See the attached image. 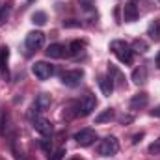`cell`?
Segmentation results:
<instances>
[{
  "label": "cell",
  "mask_w": 160,
  "mask_h": 160,
  "mask_svg": "<svg viewBox=\"0 0 160 160\" xmlns=\"http://www.w3.org/2000/svg\"><path fill=\"white\" fill-rule=\"evenodd\" d=\"M41 147H43L47 153H50V145H48V140H41Z\"/></svg>",
  "instance_id": "cell-25"
},
{
  "label": "cell",
  "mask_w": 160,
  "mask_h": 160,
  "mask_svg": "<svg viewBox=\"0 0 160 160\" xmlns=\"http://www.w3.org/2000/svg\"><path fill=\"white\" fill-rule=\"evenodd\" d=\"M71 160H82V158H80V157H73Z\"/></svg>",
  "instance_id": "cell-31"
},
{
  "label": "cell",
  "mask_w": 160,
  "mask_h": 160,
  "mask_svg": "<svg viewBox=\"0 0 160 160\" xmlns=\"http://www.w3.org/2000/svg\"><path fill=\"white\" fill-rule=\"evenodd\" d=\"M147 102H149V97H147V93H138V95H134L132 99H130V110H142V108H145L147 106Z\"/></svg>",
  "instance_id": "cell-12"
},
{
  "label": "cell",
  "mask_w": 160,
  "mask_h": 160,
  "mask_svg": "<svg viewBox=\"0 0 160 160\" xmlns=\"http://www.w3.org/2000/svg\"><path fill=\"white\" fill-rule=\"evenodd\" d=\"M114 119V110L112 108H106L104 112H101L97 118H95V123H106V121Z\"/></svg>",
  "instance_id": "cell-19"
},
{
  "label": "cell",
  "mask_w": 160,
  "mask_h": 160,
  "mask_svg": "<svg viewBox=\"0 0 160 160\" xmlns=\"http://www.w3.org/2000/svg\"><path fill=\"white\" fill-rule=\"evenodd\" d=\"M32 127H34L36 132H39L41 136H45V138L52 134V125H50V121L47 118H41V116L32 118Z\"/></svg>",
  "instance_id": "cell-9"
},
{
  "label": "cell",
  "mask_w": 160,
  "mask_h": 160,
  "mask_svg": "<svg viewBox=\"0 0 160 160\" xmlns=\"http://www.w3.org/2000/svg\"><path fill=\"white\" fill-rule=\"evenodd\" d=\"M147 36L151 38V41H155V43L160 41V21L158 19L151 21V24L147 26Z\"/></svg>",
  "instance_id": "cell-16"
},
{
  "label": "cell",
  "mask_w": 160,
  "mask_h": 160,
  "mask_svg": "<svg viewBox=\"0 0 160 160\" xmlns=\"http://www.w3.org/2000/svg\"><path fill=\"white\" fill-rule=\"evenodd\" d=\"M32 22L38 24V26H43V24L47 22V13H45V11H36V13L32 15Z\"/></svg>",
  "instance_id": "cell-21"
},
{
  "label": "cell",
  "mask_w": 160,
  "mask_h": 160,
  "mask_svg": "<svg viewBox=\"0 0 160 160\" xmlns=\"http://www.w3.org/2000/svg\"><path fill=\"white\" fill-rule=\"evenodd\" d=\"M8 17H9V6H4V8L0 9V26L8 21Z\"/></svg>",
  "instance_id": "cell-23"
},
{
  "label": "cell",
  "mask_w": 160,
  "mask_h": 160,
  "mask_svg": "<svg viewBox=\"0 0 160 160\" xmlns=\"http://www.w3.org/2000/svg\"><path fill=\"white\" fill-rule=\"evenodd\" d=\"M157 65L160 67V52H158V56H157Z\"/></svg>",
  "instance_id": "cell-30"
},
{
  "label": "cell",
  "mask_w": 160,
  "mask_h": 160,
  "mask_svg": "<svg viewBox=\"0 0 160 160\" xmlns=\"http://www.w3.org/2000/svg\"><path fill=\"white\" fill-rule=\"evenodd\" d=\"M149 153H151V155H160V138H157V140L149 145Z\"/></svg>",
  "instance_id": "cell-22"
},
{
  "label": "cell",
  "mask_w": 160,
  "mask_h": 160,
  "mask_svg": "<svg viewBox=\"0 0 160 160\" xmlns=\"http://www.w3.org/2000/svg\"><path fill=\"white\" fill-rule=\"evenodd\" d=\"M62 84L67 86V88H77L82 78H84V71L82 69H71V71H63L62 73Z\"/></svg>",
  "instance_id": "cell-5"
},
{
  "label": "cell",
  "mask_w": 160,
  "mask_h": 160,
  "mask_svg": "<svg viewBox=\"0 0 160 160\" xmlns=\"http://www.w3.org/2000/svg\"><path fill=\"white\" fill-rule=\"evenodd\" d=\"M28 2H34V0H28Z\"/></svg>",
  "instance_id": "cell-32"
},
{
  "label": "cell",
  "mask_w": 160,
  "mask_h": 160,
  "mask_svg": "<svg viewBox=\"0 0 160 160\" xmlns=\"http://www.w3.org/2000/svg\"><path fill=\"white\" fill-rule=\"evenodd\" d=\"M45 54H47V58L60 60V58L67 56V47H65V45H62V43H52V45H48V47H47Z\"/></svg>",
  "instance_id": "cell-10"
},
{
  "label": "cell",
  "mask_w": 160,
  "mask_h": 160,
  "mask_svg": "<svg viewBox=\"0 0 160 160\" xmlns=\"http://www.w3.org/2000/svg\"><path fill=\"white\" fill-rule=\"evenodd\" d=\"M75 140H77V143H78L80 147H89L91 143H95L97 132L93 128H82L80 132L75 134Z\"/></svg>",
  "instance_id": "cell-8"
},
{
  "label": "cell",
  "mask_w": 160,
  "mask_h": 160,
  "mask_svg": "<svg viewBox=\"0 0 160 160\" xmlns=\"http://www.w3.org/2000/svg\"><path fill=\"white\" fill-rule=\"evenodd\" d=\"M63 26H67V28H69V26H80V22H75V21H65V22H63Z\"/></svg>",
  "instance_id": "cell-26"
},
{
  "label": "cell",
  "mask_w": 160,
  "mask_h": 160,
  "mask_svg": "<svg viewBox=\"0 0 160 160\" xmlns=\"http://www.w3.org/2000/svg\"><path fill=\"white\" fill-rule=\"evenodd\" d=\"M95 106H97V99H95L93 93L88 91L78 102V116L80 118H88V116L95 110Z\"/></svg>",
  "instance_id": "cell-4"
},
{
  "label": "cell",
  "mask_w": 160,
  "mask_h": 160,
  "mask_svg": "<svg viewBox=\"0 0 160 160\" xmlns=\"http://www.w3.org/2000/svg\"><path fill=\"white\" fill-rule=\"evenodd\" d=\"M151 116L153 118H160V106H157L155 110H151Z\"/></svg>",
  "instance_id": "cell-28"
},
{
  "label": "cell",
  "mask_w": 160,
  "mask_h": 160,
  "mask_svg": "<svg viewBox=\"0 0 160 160\" xmlns=\"http://www.w3.org/2000/svg\"><path fill=\"white\" fill-rule=\"evenodd\" d=\"M142 138H143V132H140V134H136V136L132 138V143H138V142H140Z\"/></svg>",
  "instance_id": "cell-27"
},
{
  "label": "cell",
  "mask_w": 160,
  "mask_h": 160,
  "mask_svg": "<svg viewBox=\"0 0 160 160\" xmlns=\"http://www.w3.org/2000/svg\"><path fill=\"white\" fill-rule=\"evenodd\" d=\"M50 104H52V97H50L48 93H39V95L36 97L32 108H30V110H32V112H30V118H36L38 114L45 112V110H48Z\"/></svg>",
  "instance_id": "cell-3"
},
{
  "label": "cell",
  "mask_w": 160,
  "mask_h": 160,
  "mask_svg": "<svg viewBox=\"0 0 160 160\" xmlns=\"http://www.w3.org/2000/svg\"><path fill=\"white\" fill-rule=\"evenodd\" d=\"M130 47H132V50H134V52H140V54H145V52L149 50L147 43H145L143 39H136L132 45H130Z\"/></svg>",
  "instance_id": "cell-20"
},
{
  "label": "cell",
  "mask_w": 160,
  "mask_h": 160,
  "mask_svg": "<svg viewBox=\"0 0 160 160\" xmlns=\"http://www.w3.org/2000/svg\"><path fill=\"white\" fill-rule=\"evenodd\" d=\"M138 15H140V11H138V6L134 2H127L123 6V21L125 22H134L138 19Z\"/></svg>",
  "instance_id": "cell-11"
},
{
  "label": "cell",
  "mask_w": 160,
  "mask_h": 160,
  "mask_svg": "<svg viewBox=\"0 0 160 160\" xmlns=\"http://www.w3.org/2000/svg\"><path fill=\"white\" fill-rule=\"evenodd\" d=\"M99 86H101V91H102V95L104 97H110L112 95V91H114V82H112V78L106 75V77H101L99 78Z\"/></svg>",
  "instance_id": "cell-14"
},
{
  "label": "cell",
  "mask_w": 160,
  "mask_h": 160,
  "mask_svg": "<svg viewBox=\"0 0 160 160\" xmlns=\"http://www.w3.org/2000/svg\"><path fill=\"white\" fill-rule=\"evenodd\" d=\"M24 45H26V48H28L30 52L39 50L41 47L45 45V34H43V32H39V30L30 32V34L26 36V39H24Z\"/></svg>",
  "instance_id": "cell-6"
},
{
  "label": "cell",
  "mask_w": 160,
  "mask_h": 160,
  "mask_svg": "<svg viewBox=\"0 0 160 160\" xmlns=\"http://www.w3.org/2000/svg\"><path fill=\"white\" fill-rule=\"evenodd\" d=\"M108 77L112 78L114 86H125V77H123V73H121L116 65H112V63H110V67H108Z\"/></svg>",
  "instance_id": "cell-15"
},
{
  "label": "cell",
  "mask_w": 160,
  "mask_h": 160,
  "mask_svg": "<svg viewBox=\"0 0 160 160\" xmlns=\"http://www.w3.org/2000/svg\"><path fill=\"white\" fill-rule=\"evenodd\" d=\"M118 151H119V142L116 136H106L97 145V153L101 157H114V155H118Z\"/></svg>",
  "instance_id": "cell-2"
},
{
  "label": "cell",
  "mask_w": 160,
  "mask_h": 160,
  "mask_svg": "<svg viewBox=\"0 0 160 160\" xmlns=\"http://www.w3.org/2000/svg\"><path fill=\"white\" fill-rule=\"evenodd\" d=\"M32 73L38 80H47L54 75V67L50 63H47V62H36L32 65Z\"/></svg>",
  "instance_id": "cell-7"
},
{
  "label": "cell",
  "mask_w": 160,
  "mask_h": 160,
  "mask_svg": "<svg viewBox=\"0 0 160 160\" xmlns=\"http://www.w3.org/2000/svg\"><path fill=\"white\" fill-rule=\"evenodd\" d=\"M8 62H9V48L6 45L0 47V73L8 77Z\"/></svg>",
  "instance_id": "cell-13"
},
{
  "label": "cell",
  "mask_w": 160,
  "mask_h": 160,
  "mask_svg": "<svg viewBox=\"0 0 160 160\" xmlns=\"http://www.w3.org/2000/svg\"><path fill=\"white\" fill-rule=\"evenodd\" d=\"M84 50V43L82 41H71L67 47V56H80Z\"/></svg>",
  "instance_id": "cell-18"
},
{
  "label": "cell",
  "mask_w": 160,
  "mask_h": 160,
  "mask_svg": "<svg viewBox=\"0 0 160 160\" xmlns=\"http://www.w3.org/2000/svg\"><path fill=\"white\" fill-rule=\"evenodd\" d=\"M132 80H134V84H143L145 80H147V69H145V65H140L138 69H134V73H132Z\"/></svg>",
  "instance_id": "cell-17"
},
{
  "label": "cell",
  "mask_w": 160,
  "mask_h": 160,
  "mask_svg": "<svg viewBox=\"0 0 160 160\" xmlns=\"http://www.w3.org/2000/svg\"><path fill=\"white\" fill-rule=\"evenodd\" d=\"M110 48H112V52L116 54V58L119 60L121 63L130 65V63L134 62V50H132V47H130L127 41L114 39L112 43H110Z\"/></svg>",
  "instance_id": "cell-1"
},
{
  "label": "cell",
  "mask_w": 160,
  "mask_h": 160,
  "mask_svg": "<svg viewBox=\"0 0 160 160\" xmlns=\"http://www.w3.org/2000/svg\"><path fill=\"white\" fill-rule=\"evenodd\" d=\"M63 157H65V149H58V151H54L50 155L48 160H63Z\"/></svg>",
  "instance_id": "cell-24"
},
{
  "label": "cell",
  "mask_w": 160,
  "mask_h": 160,
  "mask_svg": "<svg viewBox=\"0 0 160 160\" xmlns=\"http://www.w3.org/2000/svg\"><path fill=\"white\" fill-rule=\"evenodd\" d=\"M82 2H84V4H86V6H84V8H86V9H88V8H89V6H91V2H93V0H82Z\"/></svg>",
  "instance_id": "cell-29"
}]
</instances>
